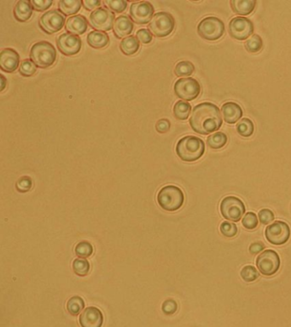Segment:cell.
Here are the masks:
<instances>
[{
    "mask_svg": "<svg viewBox=\"0 0 291 327\" xmlns=\"http://www.w3.org/2000/svg\"><path fill=\"white\" fill-rule=\"evenodd\" d=\"M189 125L200 135H209L221 129L222 125L220 108L211 102H203L193 108Z\"/></svg>",
    "mask_w": 291,
    "mask_h": 327,
    "instance_id": "1",
    "label": "cell"
},
{
    "mask_svg": "<svg viewBox=\"0 0 291 327\" xmlns=\"http://www.w3.org/2000/svg\"><path fill=\"white\" fill-rule=\"evenodd\" d=\"M205 152V143L201 138L194 135H186L176 145V153L181 160L194 162L201 158Z\"/></svg>",
    "mask_w": 291,
    "mask_h": 327,
    "instance_id": "2",
    "label": "cell"
},
{
    "mask_svg": "<svg viewBox=\"0 0 291 327\" xmlns=\"http://www.w3.org/2000/svg\"><path fill=\"white\" fill-rule=\"evenodd\" d=\"M30 58L40 68H47L53 65L57 59V51L48 41L35 43L30 50Z\"/></svg>",
    "mask_w": 291,
    "mask_h": 327,
    "instance_id": "3",
    "label": "cell"
},
{
    "mask_svg": "<svg viewBox=\"0 0 291 327\" xmlns=\"http://www.w3.org/2000/svg\"><path fill=\"white\" fill-rule=\"evenodd\" d=\"M184 195L178 187L167 185L159 191L157 202L161 208L167 212H175L183 206Z\"/></svg>",
    "mask_w": 291,
    "mask_h": 327,
    "instance_id": "4",
    "label": "cell"
},
{
    "mask_svg": "<svg viewBox=\"0 0 291 327\" xmlns=\"http://www.w3.org/2000/svg\"><path fill=\"white\" fill-rule=\"evenodd\" d=\"M198 33L204 40L215 41L225 34V24L217 17H206L198 24Z\"/></svg>",
    "mask_w": 291,
    "mask_h": 327,
    "instance_id": "5",
    "label": "cell"
},
{
    "mask_svg": "<svg viewBox=\"0 0 291 327\" xmlns=\"http://www.w3.org/2000/svg\"><path fill=\"white\" fill-rule=\"evenodd\" d=\"M175 27V20L167 12H157L149 24V30L156 37L164 38L171 34Z\"/></svg>",
    "mask_w": 291,
    "mask_h": 327,
    "instance_id": "6",
    "label": "cell"
},
{
    "mask_svg": "<svg viewBox=\"0 0 291 327\" xmlns=\"http://www.w3.org/2000/svg\"><path fill=\"white\" fill-rule=\"evenodd\" d=\"M221 213L226 220L239 222L245 213V206L239 198L227 196L221 201Z\"/></svg>",
    "mask_w": 291,
    "mask_h": 327,
    "instance_id": "7",
    "label": "cell"
},
{
    "mask_svg": "<svg viewBox=\"0 0 291 327\" xmlns=\"http://www.w3.org/2000/svg\"><path fill=\"white\" fill-rule=\"evenodd\" d=\"M174 92L178 98L193 101L201 93V85L193 78L179 79L174 84Z\"/></svg>",
    "mask_w": 291,
    "mask_h": 327,
    "instance_id": "8",
    "label": "cell"
},
{
    "mask_svg": "<svg viewBox=\"0 0 291 327\" xmlns=\"http://www.w3.org/2000/svg\"><path fill=\"white\" fill-rule=\"evenodd\" d=\"M256 266L263 275H273L280 268L279 256L273 250H266L258 256Z\"/></svg>",
    "mask_w": 291,
    "mask_h": 327,
    "instance_id": "9",
    "label": "cell"
},
{
    "mask_svg": "<svg viewBox=\"0 0 291 327\" xmlns=\"http://www.w3.org/2000/svg\"><path fill=\"white\" fill-rule=\"evenodd\" d=\"M115 14L108 9L99 7L90 15L89 23L93 29L98 31H110L113 29Z\"/></svg>",
    "mask_w": 291,
    "mask_h": 327,
    "instance_id": "10",
    "label": "cell"
},
{
    "mask_svg": "<svg viewBox=\"0 0 291 327\" xmlns=\"http://www.w3.org/2000/svg\"><path fill=\"white\" fill-rule=\"evenodd\" d=\"M265 235L267 241L272 245H282L289 240L290 229L283 221H276L266 227Z\"/></svg>",
    "mask_w": 291,
    "mask_h": 327,
    "instance_id": "11",
    "label": "cell"
},
{
    "mask_svg": "<svg viewBox=\"0 0 291 327\" xmlns=\"http://www.w3.org/2000/svg\"><path fill=\"white\" fill-rule=\"evenodd\" d=\"M65 21V17L61 12L57 10H51L41 16L39 24L43 31L52 34L62 30Z\"/></svg>",
    "mask_w": 291,
    "mask_h": 327,
    "instance_id": "12",
    "label": "cell"
},
{
    "mask_svg": "<svg viewBox=\"0 0 291 327\" xmlns=\"http://www.w3.org/2000/svg\"><path fill=\"white\" fill-rule=\"evenodd\" d=\"M254 33V24L246 17H235L229 23V34L235 40H246Z\"/></svg>",
    "mask_w": 291,
    "mask_h": 327,
    "instance_id": "13",
    "label": "cell"
},
{
    "mask_svg": "<svg viewBox=\"0 0 291 327\" xmlns=\"http://www.w3.org/2000/svg\"><path fill=\"white\" fill-rule=\"evenodd\" d=\"M129 14L134 23L139 25H144L150 23L152 17H154V7L148 1L134 2L130 6Z\"/></svg>",
    "mask_w": 291,
    "mask_h": 327,
    "instance_id": "14",
    "label": "cell"
},
{
    "mask_svg": "<svg viewBox=\"0 0 291 327\" xmlns=\"http://www.w3.org/2000/svg\"><path fill=\"white\" fill-rule=\"evenodd\" d=\"M57 45L61 53L65 56H74L80 51L82 41L79 36L65 33L57 38Z\"/></svg>",
    "mask_w": 291,
    "mask_h": 327,
    "instance_id": "15",
    "label": "cell"
},
{
    "mask_svg": "<svg viewBox=\"0 0 291 327\" xmlns=\"http://www.w3.org/2000/svg\"><path fill=\"white\" fill-rule=\"evenodd\" d=\"M79 324L81 327H102L104 315L96 307H88L79 315Z\"/></svg>",
    "mask_w": 291,
    "mask_h": 327,
    "instance_id": "16",
    "label": "cell"
},
{
    "mask_svg": "<svg viewBox=\"0 0 291 327\" xmlns=\"http://www.w3.org/2000/svg\"><path fill=\"white\" fill-rule=\"evenodd\" d=\"M20 64V56L12 48L4 49L0 53V68L6 73H13Z\"/></svg>",
    "mask_w": 291,
    "mask_h": 327,
    "instance_id": "17",
    "label": "cell"
},
{
    "mask_svg": "<svg viewBox=\"0 0 291 327\" xmlns=\"http://www.w3.org/2000/svg\"><path fill=\"white\" fill-rule=\"evenodd\" d=\"M134 25L130 17L122 15L116 18L114 23L113 30L116 38L122 39L127 37L133 33Z\"/></svg>",
    "mask_w": 291,
    "mask_h": 327,
    "instance_id": "18",
    "label": "cell"
},
{
    "mask_svg": "<svg viewBox=\"0 0 291 327\" xmlns=\"http://www.w3.org/2000/svg\"><path fill=\"white\" fill-rule=\"evenodd\" d=\"M88 23L86 18L81 15H75L66 21L65 29L74 35H81L87 30Z\"/></svg>",
    "mask_w": 291,
    "mask_h": 327,
    "instance_id": "19",
    "label": "cell"
},
{
    "mask_svg": "<svg viewBox=\"0 0 291 327\" xmlns=\"http://www.w3.org/2000/svg\"><path fill=\"white\" fill-rule=\"evenodd\" d=\"M224 120L228 124H235L243 117V109L236 102H226L221 107Z\"/></svg>",
    "mask_w": 291,
    "mask_h": 327,
    "instance_id": "20",
    "label": "cell"
},
{
    "mask_svg": "<svg viewBox=\"0 0 291 327\" xmlns=\"http://www.w3.org/2000/svg\"><path fill=\"white\" fill-rule=\"evenodd\" d=\"M33 6L31 2L26 0H19L14 7V17L20 23H25L31 18L33 15Z\"/></svg>",
    "mask_w": 291,
    "mask_h": 327,
    "instance_id": "21",
    "label": "cell"
},
{
    "mask_svg": "<svg viewBox=\"0 0 291 327\" xmlns=\"http://www.w3.org/2000/svg\"><path fill=\"white\" fill-rule=\"evenodd\" d=\"M256 6L255 0H232L231 7L236 14L248 16L254 12Z\"/></svg>",
    "mask_w": 291,
    "mask_h": 327,
    "instance_id": "22",
    "label": "cell"
},
{
    "mask_svg": "<svg viewBox=\"0 0 291 327\" xmlns=\"http://www.w3.org/2000/svg\"><path fill=\"white\" fill-rule=\"evenodd\" d=\"M86 40H87L88 45L94 49L105 48L110 43L109 35L104 32H90Z\"/></svg>",
    "mask_w": 291,
    "mask_h": 327,
    "instance_id": "23",
    "label": "cell"
},
{
    "mask_svg": "<svg viewBox=\"0 0 291 327\" xmlns=\"http://www.w3.org/2000/svg\"><path fill=\"white\" fill-rule=\"evenodd\" d=\"M82 1L80 0H60L58 8L60 12L65 16L76 14L81 8Z\"/></svg>",
    "mask_w": 291,
    "mask_h": 327,
    "instance_id": "24",
    "label": "cell"
},
{
    "mask_svg": "<svg viewBox=\"0 0 291 327\" xmlns=\"http://www.w3.org/2000/svg\"><path fill=\"white\" fill-rule=\"evenodd\" d=\"M140 47L139 41L135 36L130 35L129 37L125 38L120 44V49L122 53L126 56H132L139 51Z\"/></svg>",
    "mask_w": 291,
    "mask_h": 327,
    "instance_id": "25",
    "label": "cell"
},
{
    "mask_svg": "<svg viewBox=\"0 0 291 327\" xmlns=\"http://www.w3.org/2000/svg\"><path fill=\"white\" fill-rule=\"evenodd\" d=\"M227 141H228L227 135L225 133L219 131L209 135L207 138V144L212 149H220L227 143Z\"/></svg>",
    "mask_w": 291,
    "mask_h": 327,
    "instance_id": "26",
    "label": "cell"
},
{
    "mask_svg": "<svg viewBox=\"0 0 291 327\" xmlns=\"http://www.w3.org/2000/svg\"><path fill=\"white\" fill-rule=\"evenodd\" d=\"M191 111V106L189 102L184 101H178L176 102L173 107V114L175 116L176 119L179 120H185L188 119Z\"/></svg>",
    "mask_w": 291,
    "mask_h": 327,
    "instance_id": "27",
    "label": "cell"
},
{
    "mask_svg": "<svg viewBox=\"0 0 291 327\" xmlns=\"http://www.w3.org/2000/svg\"><path fill=\"white\" fill-rule=\"evenodd\" d=\"M85 307V302L80 296L71 297L67 302V310L72 315L76 316L82 312Z\"/></svg>",
    "mask_w": 291,
    "mask_h": 327,
    "instance_id": "28",
    "label": "cell"
},
{
    "mask_svg": "<svg viewBox=\"0 0 291 327\" xmlns=\"http://www.w3.org/2000/svg\"><path fill=\"white\" fill-rule=\"evenodd\" d=\"M254 130V123L248 118H243L237 125V131L243 137H249L253 135Z\"/></svg>",
    "mask_w": 291,
    "mask_h": 327,
    "instance_id": "29",
    "label": "cell"
},
{
    "mask_svg": "<svg viewBox=\"0 0 291 327\" xmlns=\"http://www.w3.org/2000/svg\"><path fill=\"white\" fill-rule=\"evenodd\" d=\"M195 66L189 61H182L177 63L174 68V74L178 77L189 76L194 73Z\"/></svg>",
    "mask_w": 291,
    "mask_h": 327,
    "instance_id": "30",
    "label": "cell"
},
{
    "mask_svg": "<svg viewBox=\"0 0 291 327\" xmlns=\"http://www.w3.org/2000/svg\"><path fill=\"white\" fill-rule=\"evenodd\" d=\"M262 48L263 40L258 34H253L245 42V49L249 53H257Z\"/></svg>",
    "mask_w": 291,
    "mask_h": 327,
    "instance_id": "31",
    "label": "cell"
},
{
    "mask_svg": "<svg viewBox=\"0 0 291 327\" xmlns=\"http://www.w3.org/2000/svg\"><path fill=\"white\" fill-rule=\"evenodd\" d=\"M73 269L77 275L85 276L90 270V263L84 258H77L73 262Z\"/></svg>",
    "mask_w": 291,
    "mask_h": 327,
    "instance_id": "32",
    "label": "cell"
},
{
    "mask_svg": "<svg viewBox=\"0 0 291 327\" xmlns=\"http://www.w3.org/2000/svg\"><path fill=\"white\" fill-rule=\"evenodd\" d=\"M241 277L245 282H253L259 278L260 274L254 266L247 265L241 270Z\"/></svg>",
    "mask_w": 291,
    "mask_h": 327,
    "instance_id": "33",
    "label": "cell"
},
{
    "mask_svg": "<svg viewBox=\"0 0 291 327\" xmlns=\"http://www.w3.org/2000/svg\"><path fill=\"white\" fill-rule=\"evenodd\" d=\"M92 252H93L92 245L86 241L79 243L75 247V254L80 258H87L91 256Z\"/></svg>",
    "mask_w": 291,
    "mask_h": 327,
    "instance_id": "34",
    "label": "cell"
},
{
    "mask_svg": "<svg viewBox=\"0 0 291 327\" xmlns=\"http://www.w3.org/2000/svg\"><path fill=\"white\" fill-rule=\"evenodd\" d=\"M37 70L36 65L29 59L23 60L19 67V73L24 77L33 76Z\"/></svg>",
    "mask_w": 291,
    "mask_h": 327,
    "instance_id": "35",
    "label": "cell"
},
{
    "mask_svg": "<svg viewBox=\"0 0 291 327\" xmlns=\"http://www.w3.org/2000/svg\"><path fill=\"white\" fill-rule=\"evenodd\" d=\"M104 4L108 9L116 13H122L127 7V2L124 0H106Z\"/></svg>",
    "mask_w": 291,
    "mask_h": 327,
    "instance_id": "36",
    "label": "cell"
},
{
    "mask_svg": "<svg viewBox=\"0 0 291 327\" xmlns=\"http://www.w3.org/2000/svg\"><path fill=\"white\" fill-rule=\"evenodd\" d=\"M220 229L221 234H223L225 237H234L235 235L238 234V227L235 223H230V222H224L221 223Z\"/></svg>",
    "mask_w": 291,
    "mask_h": 327,
    "instance_id": "37",
    "label": "cell"
},
{
    "mask_svg": "<svg viewBox=\"0 0 291 327\" xmlns=\"http://www.w3.org/2000/svg\"><path fill=\"white\" fill-rule=\"evenodd\" d=\"M258 218L254 212H249L243 218V225L245 229L253 230L258 226Z\"/></svg>",
    "mask_w": 291,
    "mask_h": 327,
    "instance_id": "38",
    "label": "cell"
},
{
    "mask_svg": "<svg viewBox=\"0 0 291 327\" xmlns=\"http://www.w3.org/2000/svg\"><path fill=\"white\" fill-rule=\"evenodd\" d=\"M258 218L260 223L264 225H267L274 220V213L269 209H263L258 213Z\"/></svg>",
    "mask_w": 291,
    "mask_h": 327,
    "instance_id": "39",
    "label": "cell"
},
{
    "mask_svg": "<svg viewBox=\"0 0 291 327\" xmlns=\"http://www.w3.org/2000/svg\"><path fill=\"white\" fill-rule=\"evenodd\" d=\"M33 186L32 179L29 177H23L18 180L17 184V189L19 192L25 193L29 191Z\"/></svg>",
    "mask_w": 291,
    "mask_h": 327,
    "instance_id": "40",
    "label": "cell"
},
{
    "mask_svg": "<svg viewBox=\"0 0 291 327\" xmlns=\"http://www.w3.org/2000/svg\"><path fill=\"white\" fill-rule=\"evenodd\" d=\"M136 34H137V39L139 40V42L143 43V44H150L152 41L153 34L149 29H139Z\"/></svg>",
    "mask_w": 291,
    "mask_h": 327,
    "instance_id": "41",
    "label": "cell"
},
{
    "mask_svg": "<svg viewBox=\"0 0 291 327\" xmlns=\"http://www.w3.org/2000/svg\"><path fill=\"white\" fill-rule=\"evenodd\" d=\"M32 6L37 12H45L53 4L52 0H32Z\"/></svg>",
    "mask_w": 291,
    "mask_h": 327,
    "instance_id": "42",
    "label": "cell"
},
{
    "mask_svg": "<svg viewBox=\"0 0 291 327\" xmlns=\"http://www.w3.org/2000/svg\"><path fill=\"white\" fill-rule=\"evenodd\" d=\"M177 309H178L177 302L174 300H172V299L166 300L163 302V304H162V311L166 314H172V313H175Z\"/></svg>",
    "mask_w": 291,
    "mask_h": 327,
    "instance_id": "43",
    "label": "cell"
},
{
    "mask_svg": "<svg viewBox=\"0 0 291 327\" xmlns=\"http://www.w3.org/2000/svg\"><path fill=\"white\" fill-rule=\"evenodd\" d=\"M170 126H171V124H170L169 120L167 119H162L157 122L156 128L158 132L166 133L170 130Z\"/></svg>",
    "mask_w": 291,
    "mask_h": 327,
    "instance_id": "44",
    "label": "cell"
},
{
    "mask_svg": "<svg viewBox=\"0 0 291 327\" xmlns=\"http://www.w3.org/2000/svg\"><path fill=\"white\" fill-rule=\"evenodd\" d=\"M102 4L99 0H83L82 5L87 11H92Z\"/></svg>",
    "mask_w": 291,
    "mask_h": 327,
    "instance_id": "45",
    "label": "cell"
},
{
    "mask_svg": "<svg viewBox=\"0 0 291 327\" xmlns=\"http://www.w3.org/2000/svg\"><path fill=\"white\" fill-rule=\"evenodd\" d=\"M264 247H265V245H263L262 243H253V244L249 246V251H250L252 254H257L259 253V252H260V251H262Z\"/></svg>",
    "mask_w": 291,
    "mask_h": 327,
    "instance_id": "46",
    "label": "cell"
},
{
    "mask_svg": "<svg viewBox=\"0 0 291 327\" xmlns=\"http://www.w3.org/2000/svg\"><path fill=\"white\" fill-rule=\"evenodd\" d=\"M1 82H2V86H1V91H3L5 89H6V82H7V80H6V78H5V76H4L3 74H1Z\"/></svg>",
    "mask_w": 291,
    "mask_h": 327,
    "instance_id": "47",
    "label": "cell"
}]
</instances>
